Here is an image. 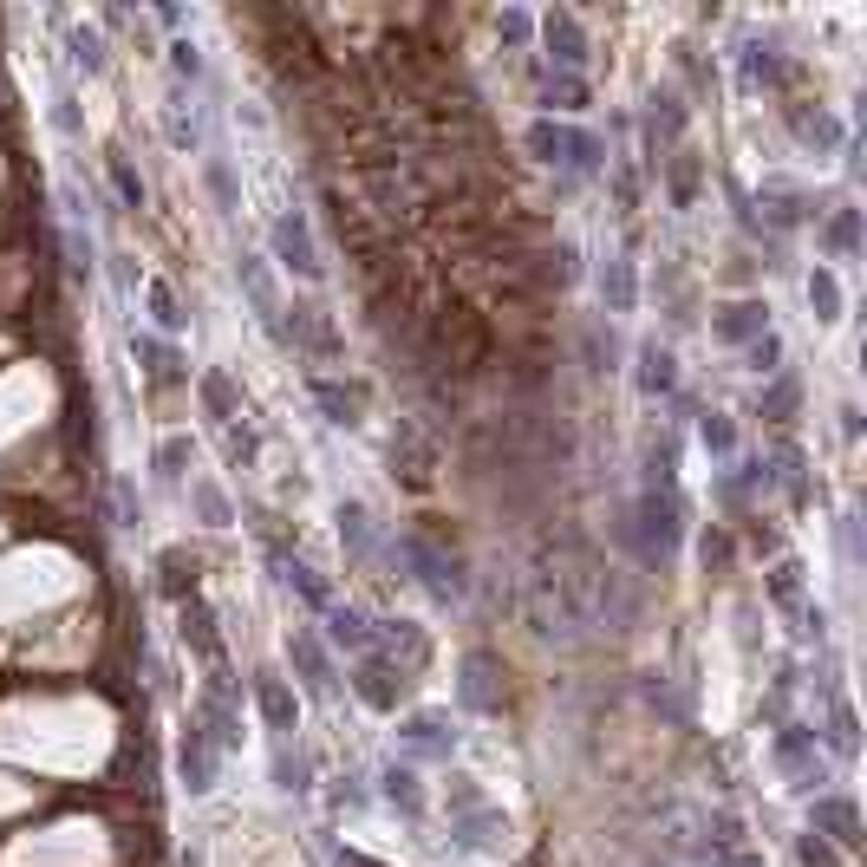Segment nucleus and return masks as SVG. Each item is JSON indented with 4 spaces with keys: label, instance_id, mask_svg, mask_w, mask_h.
Instances as JSON below:
<instances>
[{
    "label": "nucleus",
    "instance_id": "f257e3e1",
    "mask_svg": "<svg viewBox=\"0 0 867 867\" xmlns=\"http://www.w3.org/2000/svg\"><path fill=\"white\" fill-rule=\"evenodd\" d=\"M640 548H646V561H665L678 548V503L659 496V490L640 496Z\"/></svg>",
    "mask_w": 867,
    "mask_h": 867
},
{
    "label": "nucleus",
    "instance_id": "f03ea898",
    "mask_svg": "<svg viewBox=\"0 0 867 867\" xmlns=\"http://www.w3.org/2000/svg\"><path fill=\"white\" fill-rule=\"evenodd\" d=\"M275 255H281V268H293L300 281H320V255H313V235H307L300 216L275 222Z\"/></svg>",
    "mask_w": 867,
    "mask_h": 867
},
{
    "label": "nucleus",
    "instance_id": "7ed1b4c3",
    "mask_svg": "<svg viewBox=\"0 0 867 867\" xmlns=\"http://www.w3.org/2000/svg\"><path fill=\"white\" fill-rule=\"evenodd\" d=\"M815 835H835L842 848H861V815L848 795H822L815 802Z\"/></svg>",
    "mask_w": 867,
    "mask_h": 867
},
{
    "label": "nucleus",
    "instance_id": "20e7f679",
    "mask_svg": "<svg viewBox=\"0 0 867 867\" xmlns=\"http://www.w3.org/2000/svg\"><path fill=\"white\" fill-rule=\"evenodd\" d=\"M763 333H770V307H763V300H737V307L718 313V340H730V346L763 340Z\"/></svg>",
    "mask_w": 867,
    "mask_h": 867
},
{
    "label": "nucleus",
    "instance_id": "39448f33",
    "mask_svg": "<svg viewBox=\"0 0 867 867\" xmlns=\"http://www.w3.org/2000/svg\"><path fill=\"white\" fill-rule=\"evenodd\" d=\"M353 685H360V698L372 705V711H398V685H405V678H398V665H385V659H365Z\"/></svg>",
    "mask_w": 867,
    "mask_h": 867
},
{
    "label": "nucleus",
    "instance_id": "423d86ee",
    "mask_svg": "<svg viewBox=\"0 0 867 867\" xmlns=\"http://www.w3.org/2000/svg\"><path fill=\"white\" fill-rule=\"evenodd\" d=\"M255 705H261V718H268V730H281V737H293V724H300V705H293V692L275 678V672H261V685H255Z\"/></svg>",
    "mask_w": 867,
    "mask_h": 867
},
{
    "label": "nucleus",
    "instance_id": "0eeeda50",
    "mask_svg": "<svg viewBox=\"0 0 867 867\" xmlns=\"http://www.w3.org/2000/svg\"><path fill=\"white\" fill-rule=\"evenodd\" d=\"M176 763H183V783H190V790H210V783H216V743H210L196 724L183 730V750H176Z\"/></svg>",
    "mask_w": 867,
    "mask_h": 867
},
{
    "label": "nucleus",
    "instance_id": "6e6552de",
    "mask_svg": "<svg viewBox=\"0 0 867 867\" xmlns=\"http://www.w3.org/2000/svg\"><path fill=\"white\" fill-rule=\"evenodd\" d=\"M542 33H548V46H555L561 66H580V60H587V33H580V20L568 7H555V13L542 20Z\"/></svg>",
    "mask_w": 867,
    "mask_h": 867
},
{
    "label": "nucleus",
    "instance_id": "1a4fd4ad",
    "mask_svg": "<svg viewBox=\"0 0 867 867\" xmlns=\"http://www.w3.org/2000/svg\"><path fill=\"white\" fill-rule=\"evenodd\" d=\"M490 678H496V659H490V652H470V659H463V705H477V711H503V698L490 692Z\"/></svg>",
    "mask_w": 867,
    "mask_h": 867
},
{
    "label": "nucleus",
    "instance_id": "9d476101",
    "mask_svg": "<svg viewBox=\"0 0 867 867\" xmlns=\"http://www.w3.org/2000/svg\"><path fill=\"white\" fill-rule=\"evenodd\" d=\"M672 385H678V360H672V346L646 340V346H640V392L659 398V392H672Z\"/></svg>",
    "mask_w": 867,
    "mask_h": 867
},
{
    "label": "nucleus",
    "instance_id": "9b49d317",
    "mask_svg": "<svg viewBox=\"0 0 867 867\" xmlns=\"http://www.w3.org/2000/svg\"><path fill=\"white\" fill-rule=\"evenodd\" d=\"M183 640L203 652V659H222V640H216V620H210V607L203 600H183Z\"/></svg>",
    "mask_w": 867,
    "mask_h": 867
},
{
    "label": "nucleus",
    "instance_id": "f8f14e48",
    "mask_svg": "<svg viewBox=\"0 0 867 867\" xmlns=\"http://www.w3.org/2000/svg\"><path fill=\"white\" fill-rule=\"evenodd\" d=\"M327 633H333V646H353V652L372 646V627H365L353 607H327Z\"/></svg>",
    "mask_w": 867,
    "mask_h": 867
},
{
    "label": "nucleus",
    "instance_id": "ddd939ff",
    "mask_svg": "<svg viewBox=\"0 0 867 867\" xmlns=\"http://www.w3.org/2000/svg\"><path fill=\"white\" fill-rule=\"evenodd\" d=\"M809 307H815V320H842V281L828 268L809 275Z\"/></svg>",
    "mask_w": 867,
    "mask_h": 867
},
{
    "label": "nucleus",
    "instance_id": "4468645a",
    "mask_svg": "<svg viewBox=\"0 0 867 867\" xmlns=\"http://www.w3.org/2000/svg\"><path fill=\"white\" fill-rule=\"evenodd\" d=\"M105 170H111V183H118V196H125L131 210H144V176L131 170V157H125V150H105Z\"/></svg>",
    "mask_w": 867,
    "mask_h": 867
},
{
    "label": "nucleus",
    "instance_id": "2eb2a0df",
    "mask_svg": "<svg viewBox=\"0 0 867 867\" xmlns=\"http://www.w3.org/2000/svg\"><path fill=\"white\" fill-rule=\"evenodd\" d=\"M665 183H672V203H678V210H692V203H698V157H692V150H678Z\"/></svg>",
    "mask_w": 867,
    "mask_h": 867
},
{
    "label": "nucleus",
    "instance_id": "dca6fc26",
    "mask_svg": "<svg viewBox=\"0 0 867 867\" xmlns=\"http://www.w3.org/2000/svg\"><path fill=\"white\" fill-rule=\"evenodd\" d=\"M313 398L327 405V418H333V425H360V398H353V392H340L333 378H313Z\"/></svg>",
    "mask_w": 867,
    "mask_h": 867
},
{
    "label": "nucleus",
    "instance_id": "f3484780",
    "mask_svg": "<svg viewBox=\"0 0 867 867\" xmlns=\"http://www.w3.org/2000/svg\"><path fill=\"white\" fill-rule=\"evenodd\" d=\"M795 138H802V144L835 150V144H842V125H835L828 111H795Z\"/></svg>",
    "mask_w": 867,
    "mask_h": 867
},
{
    "label": "nucleus",
    "instance_id": "a211bd4d",
    "mask_svg": "<svg viewBox=\"0 0 867 867\" xmlns=\"http://www.w3.org/2000/svg\"><path fill=\"white\" fill-rule=\"evenodd\" d=\"M203 405H210V418H222V425H235V392H228V378L222 372H203Z\"/></svg>",
    "mask_w": 867,
    "mask_h": 867
},
{
    "label": "nucleus",
    "instance_id": "6ab92c4d",
    "mask_svg": "<svg viewBox=\"0 0 867 867\" xmlns=\"http://www.w3.org/2000/svg\"><path fill=\"white\" fill-rule=\"evenodd\" d=\"M600 288H607V307H613V313H633V268H627V261H607V281H600Z\"/></svg>",
    "mask_w": 867,
    "mask_h": 867
},
{
    "label": "nucleus",
    "instance_id": "aec40b11",
    "mask_svg": "<svg viewBox=\"0 0 867 867\" xmlns=\"http://www.w3.org/2000/svg\"><path fill=\"white\" fill-rule=\"evenodd\" d=\"M528 150H535L542 163H561V150H568V131H555L548 118H535V125H528Z\"/></svg>",
    "mask_w": 867,
    "mask_h": 867
},
{
    "label": "nucleus",
    "instance_id": "412c9836",
    "mask_svg": "<svg viewBox=\"0 0 867 867\" xmlns=\"http://www.w3.org/2000/svg\"><path fill=\"white\" fill-rule=\"evenodd\" d=\"M138 360H144V372L157 378V385H176V378H183V372H176V360H170L157 340H138Z\"/></svg>",
    "mask_w": 867,
    "mask_h": 867
},
{
    "label": "nucleus",
    "instance_id": "4be33fe9",
    "mask_svg": "<svg viewBox=\"0 0 867 867\" xmlns=\"http://www.w3.org/2000/svg\"><path fill=\"white\" fill-rule=\"evenodd\" d=\"M385 640H392V652H405V659H425V633H418V620H385Z\"/></svg>",
    "mask_w": 867,
    "mask_h": 867
},
{
    "label": "nucleus",
    "instance_id": "5701e85b",
    "mask_svg": "<svg viewBox=\"0 0 867 867\" xmlns=\"http://www.w3.org/2000/svg\"><path fill=\"white\" fill-rule=\"evenodd\" d=\"M665 125V138L685 131V111H678V92H652V131Z\"/></svg>",
    "mask_w": 867,
    "mask_h": 867
},
{
    "label": "nucleus",
    "instance_id": "b1692460",
    "mask_svg": "<svg viewBox=\"0 0 867 867\" xmlns=\"http://www.w3.org/2000/svg\"><path fill=\"white\" fill-rule=\"evenodd\" d=\"M385 802H398V809H418V777L392 763V770H385Z\"/></svg>",
    "mask_w": 867,
    "mask_h": 867
},
{
    "label": "nucleus",
    "instance_id": "393cba45",
    "mask_svg": "<svg viewBox=\"0 0 867 867\" xmlns=\"http://www.w3.org/2000/svg\"><path fill=\"white\" fill-rule=\"evenodd\" d=\"M698 437H705V450H718V457H730V443H737V431H730V418H724V411H705Z\"/></svg>",
    "mask_w": 867,
    "mask_h": 867
},
{
    "label": "nucleus",
    "instance_id": "a878e982",
    "mask_svg": "<svg viewBox=\"0 0 867 867\" xmlns=\"http://www.w3.org/2000/svg\"><path fill=\"white\" fill-rule=\"evenodd\" d=\"M288 587H300V600H307V607H320V613L333 607V600H327V587L313 580V568H300V561H288Z\"/></svg>",
    "mask_w": 867,
    "mask_h": 867
},
{
    "label": "nucleus",
    "instance_id": "bb28decb",
    "mask_svg": "<svg viewBox=\"0 0 867 867\" xmlns=\"http://www.w3.org/2000/svg\"><path fill=\"white\" fill-rule=\"evenodd\" d=\"M340 535L353 542V555H365V542H372V528H365V509H360V503H340Z\"/></svg>",
    "mask_w": 867,
    "mask_h": 867
},
{
    "label": "nucleus",
    "instance_id": "cd10ccee",
    "mask_svg": "<svg viewBox=\"0 0 867 867\" xmlns=\"http://www.w3.org/2000/svg\"><path fill=\"white\" fill-rule=\"evenodd\" d=\"M73 60L85 66V73H98V66H105V46H98V33H92V26H73Z\"/></svg>",
    "mask_w": 867,
    "mask_h": 867
},
{
    "label": "nucleus",
    "instance_id": "c85d7f7f",
    "mask_svg": "<svg viewBox=\"0 0 867 867\" xmlns=\"http://www.w3.org/2000/svg\"><path fill=\"white\" fill-rule=\"evenodd\" d=\"M542 98H548V105H561V111H580V98H587V85H580V78H548V92H542Z\"/></svg>",
    "mask_w": 867,
    "mask_h": 867
},
{
    "label": "nucleus",
    "instance_id": "c756f323",
    "mask_svg": "<svg viewBox=\"0 0 867 867\" xmlns=\"http://www.w3.org/2000/svg\"><path fill=\"white\" fill-rule=\"evenodd\" d=\"M828 242H835V255H855V242H861V222H855V210H842V216L828 222Z\"/></svg>",
    "mask_w": 867,
    "mask_h": 867
},
{
    "label": "nucleus",
    "instance_id": "7c9ffc66",
    "mask_svg": "<svg viewBox=\"0 0 867 867\" xmlns=\"http://www.w3.org/2000/svg\"><path fill=\"white\" fill-rule=\"evenodd\" d=\"M150 313H157V327H170V333L183 327V313H176V293L163 288V281H150Z\"/></svg>",
    "mask_w": 867,
    "mask_h": 867
},
{
    "label": "nucleus",
    "instance_id": "2f4dec72",
    "mask_svg": "<svg viewBox=\"0 0 867 867\" xmlns=\"http://www.w3.org/2000/svg\"><path fill=\"white\" fill-rule=\"evenodd\" d=\"M293 665L307 672V685H327V659H320V646H313V640H293Z\"/></svg>",
    "mask_w": 867,
    "mask_h": 867
},
{
    "label": "nucleus",
    "instance_id": "473e14b6",
    "mask_svg": "<svg viewBox=\"0 0 867 867\" xmlns=\"http://www.w3.org/2000/svg\"><path fill=\"white\" fill-rule=\"evenodd\" d=\"M183 463H190V437H163L157 470H163V477H183Z\"/></svg>",
    "mask_w": 867,
    "mask_h": 867
},
{
    "label": "nucleus",
    "instance_id": "72a5a7b5",
    "mask_svg": "<svg viewBox=\"0 0 867 867\" xmlns=\"http://www.w3.org/2000/svg\"><path fill=\"white\" fill-rule=\"evenodd\" d=\"M795 575H802V568H795V561H783V568H777V575H770V593H777V600H783V607H790L795 593H802V580H795Z\"/></svg>",
    "mask_w": 867,
    "mask_h": 867
},
{
    "label": "nucleus",
    "instance_id": "f704fd0d",
    "mask_svg": "<svg viewBox=\"0 0 867 867\" xmlns=\"http://www.w3.org/2000/svg\"><path fill=\"white\" fill-rule=\"evenodd\" d=\"M777 360H783V346H777V333H763V340H750V365H757V372H777Z\"/></svg>",
    "mask_w": 867,
    "mask_h": 867
},
{
    "label": "nucleus",
    "instance_id": "c9c22d12",
    "mask_svg": "<svg viewBox=\"0 0 867 867\" xmlns=\"http://www.w3.org/2000/svg\"><path fill=\"white\" fill-rule=\"evenodd\" d=\"M763 411H770V418H790V411H795V378H783V385H770V398H763Z\"/></svg>",
    "mask_w": 867,
    "mask_h": 867
},
{
    "label": "nucleus",
    "instance_id": "e433bc0d",
    "mask_svg": "<svg viewBox=\"0 0 867 867\" xmlns=\"http://www.w3.org/2000/svg\"><path fill=\"white\" fill-rule=\"evenodd\" d=\"M411 737H418V743H431V750H443V718H437V711L411 718Z\"/></svg>",
    "mask_w": 867,
    "mask_h": 867
},
{
    "label": "nucleus",
    "instance_id": "4c0bfd02",
    "mask_svg": "<svg viewBox=\"0 0 867 867\" xmlns=\"http://www.w3.org/2000/svg\"><path fill=\"white\" fill-rule=\"evenodd\" d=\"M795 861H802V867H835V855H828L815 835H802V842H795Z\"/></svg>",
    "mask_w": 867,
    "mask_h": 867
},
{
    "label": "nucleus",
    "instance_id": "58836bf2",
    "mask_svg": "<svg viewBox=\"0 0 867 867\" xmlns=\"http://www.w3.org/2000/svg\"><path fill=\"white\" fill-rule=\"evenodd\" d=\"M196 503H203V515H210L216 528H222V522H228V503H222V496H216V490H210V483H196Z\"/></svg>",
    "mask_w": 867,
    "mask_h": 867
},
{
    "label": "nucleus",
    "instance_id": "ea45409f",
    "mask_svg": "<svg viewBox=\"0 0 867 867\" xmlns=\"http://www.w3.org/2000/svg\"><path fill=\"white\" fill-rule=\"evenodd\" d=\"M170 53H176V73H183V78H196V73H203V60H196V46H190V40H176Z\"/></svg>",
    "mask_w": 867,
    "mask_h": 867
},
{
    "label": "nucleus",
    "instance_id": "a19ab883",
    "mask_svg": "<svg viewBox=\"0 0 867 867\" xmlns=\"http://www.w3.org/2000/svg\"><path fill=\"white\" fill-rule=\"evenodd\" d=\"M711 867H763L750 848H724V855H711Z\"/></svg>",
    "mask_w": 867,
    "mask_h": 867
},
{
    "label": "nucleus",
    "instance_id": "79ce46f5",
    "mask_svg": "<svg viewBox=\"0 0 867 867\" xmlns=\"http://www.w3.org/2000/svg\"><path fill=\"white\" fill-rule=\"evenodd\" d=\"M730 561V542L724 535H705V568H724Z\"/></svg>",
    "mask_w": 867,
    "mask_h": 867
},
{
    "label": "nucleus",
    "instance_id": "37998d69",
    "mask_svg": "<svg viewBox=\"0 0 867 867\" xmlns=\"http://www.w3.org/2000/svg\"><path fill=\"white\" fill-rule=\"evenodd\" d=\"M340 867H385V861H372V855H360V848H346V855H340Z\"/></svg>",
    "mask_w": 867,
    "mask_h": 867
}]
</instances>
